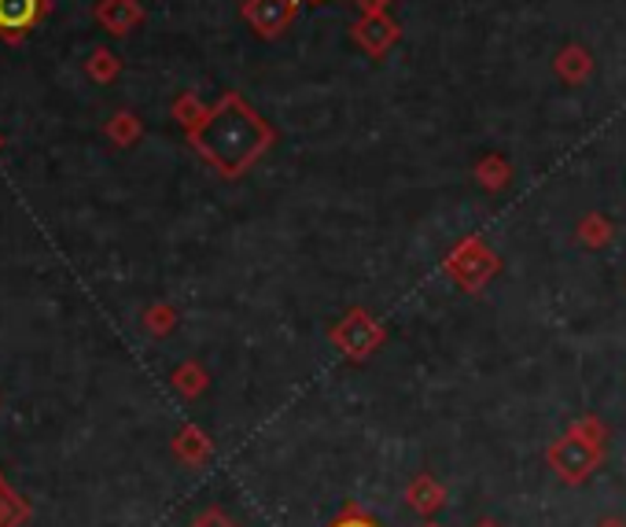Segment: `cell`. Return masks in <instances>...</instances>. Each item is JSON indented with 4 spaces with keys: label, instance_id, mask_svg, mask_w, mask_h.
<instances>
[{
    "label": "cell",
    "instance_id": "cell-18",
    "mask_svg": "<svg viewBox=\"0 0 626 527\" xmlns=\"http://www.w3.org/2000/svg\"><path fill=\"white\" fill-rule=\"evenodd\" d=\"M185 450L193 458H199V454H207V442H204V436H199V431H185Z\"/></svg>",
    "mask_w": 626,
    "mask_h": 527
},
{
    "label": "cell",
    "instance_id": "cell-7",
    "mask_svg": "<svg viewBox=\"0 0 626 527\" xmlns=\"http://www.w3.org/2000/svg\"><path fill=\"white\" fill-rule=\"evenodd\" d=\"M593 56H590V48L586 45H564L557 52V59H553V74L564 86H586L590 81V74H593Z\"/></svg>",
    "mask_w": 626,
    "mask_h": 527
},
{
    "label": "cell",
    "instance_id": "cell-9",
    "mask_svg": "<svg viewBox=\"0 0 626 527\" xmlns=\"http://www.w3.org/2000/svg\"><path fill=\"white\" fill-rule=\"evenodd\" d=\"M41 19V0H0V34H26Z\"/></svg>",
    "mask_w": 626,
    "mask_h": 527
},
{
    "label": "cell",
    "instance_id": "cell-17",
    "mask_svg": "<svg viewBox=\"0 0 626 527\" xmlns=\"http://www.w3.org/2000/svg\"><path fill=\"white\" fill-rule=\"evenodd\" d=\"M350 4H354L362 15H380V12H387V8H391V0H350Z\"/></svg>",
    "mask_w": 626,
    "mask_h": 527
},
{
    "label": "cell",
    "instance_id": "cell-16",
    "mask_svg": "<svg viewBox=\"0 0 626 527\" xmlns=\"http://www.w3.org/2000/svg\"><path fill=\"white\" fill-rule=\"evenodd\" d=\"M136 133H141V125L133 122V114H119V122H114V136H122V141H133Z\"/></svg>",
    "mask_w": 626,
    "mask_h": 527
},
{
    "label": "cell",
    "instance_id": "cell-8",
    "mask_svg": "<svg viewBox=\"0 0 626 527\" xmlns=\"http://www.w3.org/2000/svg\"><path fill=\"white\" fill-rule=\"evenodd\" d=\"M406 505H409V509L417 513V516H424V520H431V516L446 505L442 483L435 480V476H428V472H420V476L406 487Z\"/></svg>",
    "mask_w": 626,
    "mask_h": 527
},
{
    "label": "cell",
    "instance_id": "cell-3",
    "mask_svg": "<svg viewBox=\"0 0 626 527\" xmlns=\"http://www.w3.org/2000/svg\"><path fill=\"white\" fill-rule=\"evenodd\" d=\"M497 270H502V259H497V251L486 244L483 237L458 240L442 259V273L458 284L464 295H480L486 284L497 277Z\"/></svg>",
    "mask_w": 626,
    "mask_h": 527
},
{
    "label": "cell",
    "instance_id": "cell-14",
    "mask_svg": "<svg viewBox=\"0 0 626 527\" xmlns=\"http://www.w3.org/2000/svg\"><path fill=\"white\" fill-rule=\"evenodd\" d=\"M328 527H380V524L365 509H358V505H347V509L339 513Z\"/></svg>",
    "mask_w": 626,
    "mask_h": 527
},
{
    "label": "cell",
    "instance_id": "cell-19",
    "mask_svg": "<svg viewBox=\"0 0 626 527\" xmlns=\"http://www.w3.org/2000/svg\"><path fill=\"white\" fill-rule=\"evenodd\" d=\"M196 527H237V524H229L221 513H207V516H199V524H196Z\"/></svg>",
    "mask_w": 626,
    "mask_h": 527
},
{
    "label": "cell",
    "instance_id": "cell-11",
    "mask_svg": "<svg viewBox=\"0 0 626 527\" xmlns=\"http://www.w3.org/2000/svg\"><path fill=\"white\" fill-rule=\"evenodd\" d=\"M575 237H579V244L586 248V251H604L615 240V226L608 221V215H601V210H590V215L579 218Z\"/></svg>",
    "mask_w": 626,
    "mask_h": 527
},
{
    "label": "cell",
    "instance_id": "cell-12",
    "mask_svg": "<svg viewBox=\"0 0 626 527\" xmlns=\"http://www.w3.org/2000/svg\"><path fill=\"white\" fill-rule=\"evenodd\" d=\"M100 19L108 23L111 34H130V30L144 19V12H141V4H136V0H103Z\"/></svg>",
    "mask_w": 626,
    "mask_h": 527
},
{
    "label": "cell",
    "instance_id": "cell-21",
    "mask_svg": "<svg viewBox=\"0 0 626 527\" xmlns=\"http://www.w3.org/2000/svg\"><path fill=\"white\" fill-rule=\"evenodd\" d=\"M472 527H502L497 520H480V524H472Z\"/></svg>",
    "mask_w": 626,
    "mask_h": 527
},
{
    "label": "cell",
    "instance_id": "cell-15",
    "mask_svg": "<svg viewBox=\"0 0 626 527\" xmlns=\"http://www.w3.org/2000/svg\"><path fill=\"white\" fill-rule=\"evenodd\" d=\"M204 373H199L196 365H188L185 373H177V387H182L185 395H196V392H204Z\"/></svg>",
    "mask_w": 626,
    "mask_h": 527
},
{
    "label": "cell",
    "instance_id": "cell-22",
    "mask_svg": "<svg viewBox=\"0 0 626 527\" xmlns=\"http://www.w3.org/2000/svg\"><path fill=\"white\" fill-rule=\"evenodd\" d=\"M420 527H442V524H435V520H424Z\"/></svg>",
    "mask_w": 626,
    "mask_h": 527
},
{
    "label": "cell",
    "instance_id": "cell-20",
    "mask_svg": "<svg viewBox=\"0 0 626 527\" xmlns=\"http://www.w3.org/2000/svg\"><path fill=\"white\" fill-rule=\"evenodd\" d=\"M597 527H626V520H623V516L608 513V516H601V520H597Z\"/></svg>",
    "mask_w": 626,
    "mask_h": 527
},
{
    "label": "cell",
    "instance_id": "cell-2",
    "mask_svg": "<svg viewBox=\"0 0 626 527\" xmlns=\"http://www.w3.org/2000/svg\"><path fill=\"white\" fill-rule=\"evenodd\" d=\"M604 447H608V428H604L601 417H579L571 420V428L564 436H557L546 447V465L557 472V480L564 487H582L593 472L601 469L604 461Z\"/></svg>",
    "mask_w": 626,
    "mask_h": 527
},
{
    "label": "cell",
    "instance_id": "cell-10",
    "mask_svg": "<svg viewBox=\"0 0 626 527\" xmlns=\"http://www.w3.org/2000/svg\"><path fill=\"white\" fill-rule=\"evenodd\" d=\"M472 177H475V185L486 188V193H505L508 182H513V163L497 152H486L483 160L472 166Z\"/></svg>",
    "mask_w": 626,
    "mask_h": 527
},
{
    "label": "cell",
    "instance_id": "cell-6",
    "mask_svg": "<svg viewBox=\"0 0 626 527\" xmlns=\"http://www.w3.org/2000/svg\"><path fill=\"white\" fill-rule=\"evenodd\" d=\"M354 45L365 52L369 59H387V52H395L402 45V26L387 12L380 15H358L350 26Z\"/></svg>",
    "mask_w": 626,
    "mask_h": 527
},
{
    "label": "cell",
    "instance_id": "cell-1",
    "mask_svg": "<svg viewBox=\"0 0 626 527\" xmlns=\"http://www.w3.org/2000/svg\"><path fill=\"white\" fill-rule=\"evenodd\" d=\"M188 144L210 171H218L226 182H237L277 144V130L240 92H221L207 119L196 130H188Z\"/></svg>",
    "mask_w": 626,
    "mask_h": 527
},
{
    "label": "cell",
    "instance_id": "cell-5",
    "mask_svg": "<svg viewBox=\"0 0 626 527\" xmlns=\"http://www.w3.org/2000/svg\"><path fill=\"white\" fill-rule=\"evenodd\" d=\"M299 0H243L240 15L262 41H281L295 23Z\"/></svg>",
    "mask_w": 626,
    "mask_h": 527
},
{
    "label": "cell",
    "instance_id": "cell-4",
    "mask_svg": "<svg viewBox=\"0 0 626 527\" xmlns=\"http://www.w3.org/2000/svg\"><path fill=\"white\" fill-rule=\"evenodd\" d=\"M328 340L343 351L347 362H365V358H373L380 347L387 343V325L373 318L365 307H350L343 318L328 329Z\"/></svg>",
    "mask_w": 626,
    "mask_h": 527
},
{
    "label": "cell",
    "instance_id": "cell-13",
    "mask_svg": "<svg viewBox=\"0 0 626 527\" xmlns=\"http://www.w3.org/2000/svg\"><path fill=\"white\" fill-rule=\"evenodd\" d=\"M207 111H210V108L196 97V92H185V97L174 103V119L185 125V133H188V130H196V125L207 119Z\"/></svg>",
    "mask_w": 626,
    "mask_h": 527
},
{
    "label": "cell",
    "instance_id": "cell-23",
    "mask_svg": "<svg viewBox=\"0 0 626 527\" xmlns=\"http://www.w3.org/2000/svg\"><path fill=\"white\" fill-rule=\"evenodd\" d=\"M299 4H303V0H299ZM306 4H321V0H306Z\"/></svg>",
    "mask_w": 626,
    "mask_h": 527
}]
</instances>
